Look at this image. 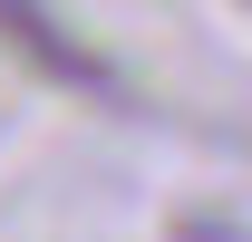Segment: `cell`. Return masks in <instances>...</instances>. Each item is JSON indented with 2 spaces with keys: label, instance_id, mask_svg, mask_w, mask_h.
Wrapping results in <instances>:
<instances>
[{
  "label": "cell",
  "instance_id": "cell-1",
  "mask_svg": "<svg viewBox=\"0 0 252 242\" xmlns=\"http://www.w3.org/2000/svg\"><path fill=\"white\" fill-rule=\"evenodd\" d=\"M175 242H252V233H243V223H223V213H185Z\"/></svg>",
  "mask_w": 252,
  "mask_h": 242
}]
</instances>
